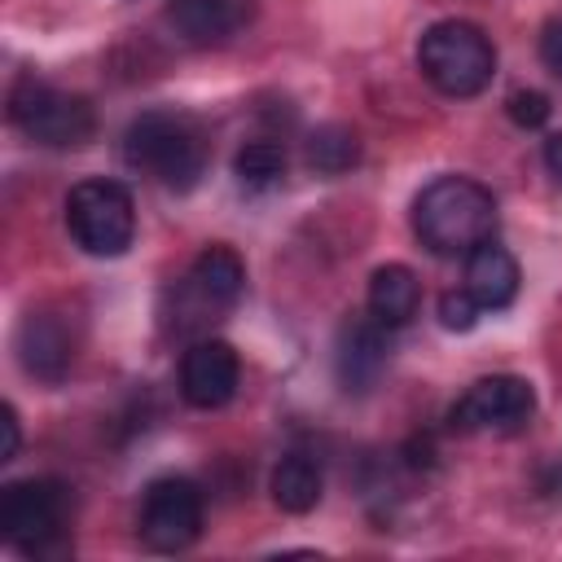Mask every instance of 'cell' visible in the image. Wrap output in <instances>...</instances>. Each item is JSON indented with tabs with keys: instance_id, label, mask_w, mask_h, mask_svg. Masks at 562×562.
Masks as SVG:
<instances>
[{
	"instance_id": "6da1fadb",
	"label": "cell",
	"mask_w": 562,
	"mask_h": 562,
	"mask_svg": "<svg viewBox=\"0 0 562 562\" xmlns=\"http://www.w3.org/2000/svg\"><path fill=\"white\" fill-rule=\"evenodd\" d=\"M413 233L439 259L470 255L496 233V198L470 176H435L413 198Z\"/></svg>"
},
{
	"instance_id": "7a4b0ae2",
	"label": "cell",
	"mask_w": 562,
	"mask_h": 562,
	"mask_svg": "<svg viewBox=\"0 0 562 562\" xmlns=\"http://www.w3.org/2000/svg\"><path fill=\"white\" fill-rule=\"evenodd\" d=\"M123 158L136 171L154 176L158 184L184 193L206 171V140H202L193 119L167 114V110H149V114L132 119V127L123 136Z\"/></svg>"
},
{
	"instance_id": "3957f363",
	"label": "cell",
	"mask_w": 562,
	"mask_h": 562,
	"mask_svg": "<svg viewBox=\"0 0 562 562\" xmlns=\"http://www.w3.org/2000/svg\"><path fill=\"white\" fill-rule=\"evenodd\" d=\"M417 66L443 97H479L496 75V44L483 35V26L448 18L422 31Z\"/></svg>"
},
{
	"instance_id": "277c9868",
	"label": "cell",
	"mask_w": 562,
	"mask_h": 562,
	"mask_svg": "<svg viewBox=\"0 0 562 562\" xmlns=\"http://www.w3.org/2000/svg\"><path fill=\"white\" fill-rule=\"evenodd\" d=\"M70 527V492L57 479H18L0 492V536L26 553H57Z\"/></svg>"
},
{
	"instance_id": "5b68a950",
	"label": "cell",
	"mask_w": 562,
	"mask_h": 562,
	"mask_svg": "<svg viewBox=\"0 0 562 562\" xmlns=\"http://www.w3.org/2000/svg\"><path fill=\"white\" fill-rule=\"evenodd\" d=\"M66 228L83 255L114 259L136 237V206L119 180H79L66 193Z\"/></svg>"
},
{
	"instance_id": "8992f818",
	"label": "cell",
	"mask_w": 562,
	"mask_h": 562,
	"mask_svg": "<svg viewBox=\"0 0 562 562\" xmlns=\"http://www.w3.org/2000/svg\"><path fill=\"white\" fill-rule=\"evenodd\" d=\"M9 119L22 136H31L35 145H48V149H75L92 136L97 119H92V105L75 92H61L44 79H18L13 92H9Z\"/></svg>"
},
{
	"instance_id": "52a82bcc",
	"label": "cell",
	"mask_w": 562,
	"mask_h": 562,
	"mask_svg": "<svg viewBox=\"0 0 562 562\" xmlns=\"http://www.w3.org/2000/svg\"><path fill=\"white\" fill-rule=\"evenodd\" d=\"M140 544L149 553H180L202 536V492L193 479L167 474L154 479L140 496V518H136Z\"/></svg>"
},
{
	"instance_id": "ba28073f",
	"label": "cell",
	"mask_w": 562,
	"mask_h": 562,
	"mask_svg": "<svg viewBox=\"0 0 562 562\" xmlns=\"http://www.w3.org/2000/svg\"><path fill=\"white\" fill-rule=\"evenodd\" d=\"M536 413V391L527 378L518 373H492V378H479L452 408H448V422L452 430H518L527 417Z\"/></svg>"
},
{
	"instance_id": "9c48e42d",
	"label": "cell",
	"mask_w": 562,
	"mask_h": 562,
	"mask_svg": "<svg viewBox=\"0 0 562 562\" xmlns=\"http://www.w3.org/2000/svg\"><path fill=\"white\" fill-rule=\"evenodd\" d=\"M241 360L224 338H198L180 360V395L193 408H224L237 395Z\"/></svg>"
},
{
	"instance_id": "30bf717a",
	"label": "cell",
	"mask_w": 562,
	"mask_h": 562,
	"mask_svg": "<svg viewBox=\"0 0 562 562\" xmlns=\"http://www.w3.org/2000/svg\"><path fill=\"white\" fill-rule=\"evenodd\" d=\"M386 356H391V342H386V325L382 321H373V316L347 321L342 334H338V351H334V369H338L342 391L347 395H364L382 378Z\"/></svg>"
},
{
	"instance_id": "8fae6325",
	"label": "cell",
	"mask_w": 562,
	"mask_h": 562,
	"mask_svg": "<svg viewBox=\"0 0 562 562\" xmlns=\"http://www.w3.org/2000/svg\"><path fill=\"white\" fill-rule=\"evenodd\" d=\"M255 13V0H171L162 22L184 44H224Z\"/></svg>"
},
{
	"instance_id": "7c38bea8",
	"label": "cell",
	"mask_w": 562,
	"mask_h": 562,
	"mask_svg": "<svg viewBox=\"0 0 562 562\" xmlns=\"http://www.w3.org/2000/svg\"><path fill=\"white\" fill-rule=\"evenodd\" d=\"M246 290V263L228 246H206L189 277H184V299L198 303V312H228Z\"/></svg>"
},
{
	"instance_id": "4fadbf2b",
	"label": "cell",
	"mask_w": 562,
	"mask_h": 562,
	"mask_svg": "<svg viewBox=\"0 0 562 562\" xmlns=\"http://www.w3.org/2000/svg\"><path fill=\"white\" fill-rule=\"evenodd\" d=\"M18 360H22V369L31 378L61 382L66 369H70V360H75V338H70V329L57 316L31 312L22 321V329H18Z\"/></svg>"
},
{
	"instance_id": "5bb4252c",
	"label": "cell",
	"mask_w": 562,
	"mask_h": 562,
	"mask_svg": "<svg viewBox=\"0 0 562 562\" xmlns=\"http://www.w3.org/2000/svg\"><path fill=\"white\" fill-rule=\"evenodd\" d=\"M518 259L496 246V241H483L465 255V290L474 294V303L483 312H501L518 299Z\"/></svg>"
},
{
	"instance_id": "9a60e30c",
	"label": "cell",
	"mask_w": 562,
	"mask_h": 562,
	"mask_svg": "<svg viewBox=\"0 0 562 562\" xmlns=\"http://www.w3.org/2000/svg\"><path fill=\"white\" fill-rule=\"evenodd\" d=\"M422 307V285L413 277V268L404 263H382L373 277H369V316L382 321L386 329H400L417 316Z\"/></svg>"
},
{
	"instance_id": "2e32d148",
	"label": "cell",
	"mask_w": 562,
	"mask_h": 562,
	"mask_svg": "<svg viewBox=\"0 0 562 562\" xmlns=\"http://www.w3.org/2000/svg\"><path fill=\"white\" fill-rule=\"evenodd\" d=\"M268 487H272L277 509H285V514H307V509H316L325 479H321V465H316L307 452H285V457L277 461Z\"/></svg>"
},
{
	"instance_id": "e0dca14e",
	"label": "cell",
	"mask_w": 562,
	"mask_h": 562,
	"mask_svg": "<svg viewBox=\"0 0 562 562\" xmlns=\"http://www.w3.org/2000/svg\"><path fill=\"white\" fill-rule=\"evenodd\" d=\"M307 162L321 171V176H342L360 162V136L342 123H325L307 136Z\"/></svg>"
},
{
	"instance_id": "ac0fdd59",
	"label": "cell",
	"mask_w": 562,
	"mask_h": 562,
	"mask_svg": "<svg viewBox=\"0 0 562 562\" xmlns=\"http://www.w3.org/2000/svg\"><path fill=\"white\" fill-rule=\"evenodd\" d=\"M233 171L246 189H272L285 176V149L277 140H246L233 158Z\"/></svg>"
},
{
	"instance_id": "d6986e66",
	"label": "cell",
	"mask_w": 562,
	"mask_h": 562,
	"mask_svg": "<svg viewBox=\"0 0 562 562\" xmlns=\"http://www.w3.org/2000/svg\"><path fill=\"white\" fill-rule=\"evenodd\" d=\"M479 316H483V307L474 303V294H470L465 285H461V290H448V294L439 299V325H443V329L465 334V329L479 325Z\"/></svg>"
},
{
	"instance_id": "ffe728a7",
	"label": "cell",
	"mask_w": 562,
	"mask_h": 562,
	"mask_svg": "<svg viewBox=\"0 0 562 562\" xmlns=\"http://www.w3.org/2000/svg\"><path fill=\"white\" fill-rule=\"evenodd\" d=\"M505 110H509V119H514L518 127H544V123H549V114H553L549 97H544V92H536V88H518V92H509Z\"/></svg>"
},
{
	"instance_id": "44dd1931",
	"label": "cell",
	"mask_w": 562,
	"mask_h": 562,
	"mask_svg": "<svg viewBox=\"0 0 562 562\" xmlns=\"http://www.w3.org/2000/svg\"><path fill=\"white\" fill-rule=\"evenodd\" d=\"M18 443H22L18 408H13V404H4V408H0V461H13V457H18Z\"/></svg>"
},
{
	"instance_id": "7402d4cb",
	"label": "cell",
	"mask_w": 562,
	"mask_h": 562,
	"mask_svg": "<svg viewBox=\"0 0 562 562\" xmlns=\"http://www.w3.org/2000/svg\"><path fill=\"white\" fill-rule=\"evenodd\" d=\"M540 61H544L553 75H562V18H553V22L544 26V35H540Z\"/></svg>"
},
{
	"instance_id": "603a6c76",
	"label": "cell",
	"mask_w": 562,
	"mask_h": 562,
	"mask_svg": "<svg viewBox=\"0 0 562 562\" xmlns=\"http://www.w3.org/2000/svg\"><path fill=\"white\" fill-rule=\"evenodd\" d=\"M544 167H549L553 184L562 189V132H553V136L544 140Z\"/></svg>"
}]
</instances>
